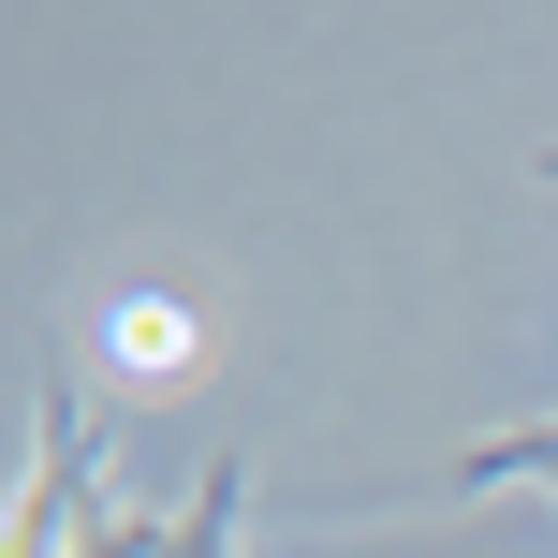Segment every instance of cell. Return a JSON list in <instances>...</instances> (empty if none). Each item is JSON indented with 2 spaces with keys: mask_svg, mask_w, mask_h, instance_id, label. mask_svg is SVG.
<instances>
[{
  "mask_svg": "<svg viewBox=\"0 0 558 558\" xmlns=\"http://www.w3.org/2000/svg\"><path fill=\"white\" fill-rule=\"evenodd\" d=\"M192 353H206V324H192L177 294H118V308H104V367H133V383H177Z\"/></svg>",
  "mask_w": 558,
  "mask_h": 558,
  "instance_id": "obj_1",
  "label": "cell"
}]
</instances>
